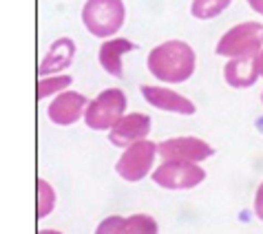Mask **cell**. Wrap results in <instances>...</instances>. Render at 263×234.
Returning <instances> with one entry per match:
<instances>
[{
    "instance_id": "6",
    "label": "cell",
    "mask_w": 263,
    "mask_h": 234,
    "mask_svg": "<svg viewBox=\"0 0 263 234\" xmlns=\"http://www.w3.org/2000/svg\"><path fill=\"white\" fill-rule=\"evenodd\" d=\"M151 177L164 190H193L206 179V170L195 162L168 159L153 170Z\"/></svg>"
},
{
    "instance_id": "4",
    "label": "cell",
    "mask_w": 263,
    "mask_h": 234,
    "mask_svg": "<svg viewBox=\"0 0 263 234\" xmlns=\"http://www.w3.org/2000/svg\"><path fill=\"white\" fill-rule=\"evenodd\" d=\"M126 93L122 89H104L89 102L84 113V124L91 130H111L126 115Z\"/></svg>"
},
{
    "instance_id": "14",
    "label": "cell",
    "mask_w": 263,
    "mask_h": 234,
    "mask_svg": "<svg viewBox=\"0 0 263 234\" xmlns=\"http://www.w3.org/2000/svg\"><path fill=\"white\" fill-rule=\"evenodd\" d=\"M261 77L257 57H235L223 67V80L232 89H250Z\"/></svg>"
},
{
    "instance_id": "3",
    "label": "cell",
    "mask_w": 263,
    "mask_h": 234,
    "mask_svg": "<svg viewBox=\"0 0 263 234\" xmlns=\"http://www.w3.org/2000/svg\"><path fill=\"white\" fill-rule=\"evenodd\" d=\"M261 49H263V25L248 20V23H239L232 29H228L219 38L215 53L226 57V60H235V57H257Z\"/></svg>"
},
{
    "instance_id": "21",
    "label": "cell",
    "mask_w": 263,
    "mask_h": 234,
    "mask_svg": "<svg viewBox=\"0 0 263 234\" xmlns=\"http://www.w3.org/2000/svg\"><path fill=\"white\" fill-rule=\"evenodd\" d=\"M38 234H62V232H58V230H40Z\"/></svg>"
},
{
    "instance_id": "9",
    "label": "cell",
    "mask_w": 263,
    "mask_h": 234,
    "mask_svg": "<svg viewBox=\"0 0 263 234\" xmlns=\"http://www.w3.org/2000/svg\"><path fill=\"white\" fill-rule=\"evenodd\" d=\"M86 106H89V102H86V98L82 93L64 91L51 100L47 115H49L51 122L58 124V126H73L76 122L84 120Z\"/></svg>"
},
{
    "instance_id": "7",
    "label": "cell",
    "mask_w": 263,
    "mask_h": 234,
    "mask_svg": "<svg viewBox=\"0 0 263 234\" xmlns=\"http://www.w3.org/2000/svg\"><path fill=\"white\" fill-rule=\"evenodd\" d=\"M157 155L162 157V162H168V159H181V162L201 164L215 155V148L208 142L199 140V137L184 135V137H171V140L159 142Z\"/></svg>"
},
{
    "instance_id": "5",
    "label": "cell",
    "mask_w": 263,
    "mask_h": 234,
    "mask_svg": "<svg viewBox=\"0 0 263 234\" xmlns=\"http://www.w3.org/2000/svg\"><path fill=\"white\" fill-rule=\"evenodd\" d=\"M155 157H157V144L151 140H142L128 146V148H124L118 164H115V172L128 184H137V181L153 174Z\"/></svg>"
},
{
    "instance_id": "10",
    "label": "cell",
    "mask_w": 263,
    "mask_h": 234,
    "mask_svg": "<svg viewBox=\"0 0 263 234\" xmlns=\"http://www.w3.org/2000/svg\"><path fill=\"white\" fill-rule=\"evenodd\" d=\"M151 117L146 113H126L108 130V142L118 148H128V146L146 140V135L151 133Z\"/></svg>"
},
{
    "instance_id": "2",
    "label": "cell",
    "mask_w": 263,
    "mask_h": 234,
    "mask_svg": "<svg viewBox=\"0 0 263 234\" xmlns=\"http://www.w3.org/2000/svg\"><path fill=\"white\" fill-rule=\"evenodd\" d=\"M126 20L124 0H86L82 7V23L96 38H113Z\"/></svg>"
},
{
    "instance_id": "17",
    "label": "cell",
    "mask_w": 263,
    "mask_h": 234,
    "mask_svg": "<svg viewBox=\"0 0 263 234\" xmlns=\"http://www.w3.org/2000/svg\"><path fill=\"white\" fill-rule=\"evenodd\" d=\"M35 186H38L35 188V197H38V219H45L55 208V190L47 179H42V177H38Z\"/></svg>"
},
{
    "instance_id": "20",
    "label": "cell",
    "mask_w": 263,
    "mask_h": 234,
    "mask_svg": "<svg viewBox=\"0 0 263 234\" xmlns=\"http://www.w3.org/2000/svg\"><path fill=\"white\" fill-rule=\"evenodd\" d=\"M257 64H259V73H261V77H263V49H261V53L257 55Z\"/></svg>"
},
{
    "instance_id": "1",
    "label": "cell",
    "mask_w": 263,
    "mask_h": 234,
    "mask_svg": "<svg viewBox=\"0 0 263 234\" xmlns=\"http://www.w3.org/2000/svg\"><path fill=\"white\" fill-rule=\"evenodd\" d=\"M146 64L157 82L181 84L193 77L197 69V53L184 40H166L151 49Z\"/></svg>"
},
{
    "instance_id": "8",
    "label": "cell",
    "mask_w": 263,
    "mask_h": 234,
    "mask_svg": "<svg viewBox=\"0 0 263 234\" xmlns=\"http://www.w3.org/2000/svg\"><path fill=\"white\" fill-rule=\"evenodd\" d=\"M140 93L146 100V104H151L153 108H157V111L175 113V115H195V111H197V106L186 98V95L168 89V86L142 84Z\"/></svg>"
},
{
    "instance_id": "16",
    "label": "cell",
    "mask_w": 263,
    "mask_h": 234,
    "mask_svg": "<svg viewBox=\"0 0 263 234\" xmlns=\"http://www.w3.org/2000/svg\"><path fill=\"white\" fill-rule=\"evenodd\" d=\"M73 82L71 75H47L38 80V100H47L49 95H60L64 91H69V86Z\"/></svg>"
},
{
    "instance_id": "22",
    "label": "cell",
    "mask_w": 263,
    "mask_h": 234,
    "mask_svg": "<svg viewBox=\"0 0 263 234\" xmlns=\"http://www.w3.org/2000/svg\"><path fill=\"white\" fill-rule=\"evenodd\" d=\"M261 104H263V93H261Z\"/></svg>"
},
{
    "instance_id": "13",
    "label": "cell",
    "mask_w": 263,
    "mask_h": 234,
    "mask_svg": "<svg viewBox=\"0 0 263 234\" xmlns=\"http://www.w3.org/2000/svg\"><path fill=\"white\" fill-rule=\"evenodd\" d=\"M135 49H137L135 42H130L126 38H108V40L102 42V47L98 51V62L108 75L124 80L122 57L126 53H130V51H135Z\"/></svg>"
},
{
    "instance_id": "18",
    "label": "cell",
    "mask_w": 263,
    "mask_h": 234,
    "mask_svg": "<svg viewBox=\"0 0 263 234\" xmlns=\"http://www.w3.org/2000/svg\"><path fill=\"white\" fill-rule=\"evenodd\" d=\"M254 215H257V219L263 221V181L257 188V194H254Z\"/></svg>"
},
{
    "instance_id": "15",
    "label": "cell",
    "mask_w": 263,
    "mask_h": 234,
    "mask_svg": "<svg viewBox=\"0 0 263 234\" xmlns=\"http://www.w3.org/2000/svg\"><path fill=\"white\" fill-rule=\"evenodd\" d=\"M232 5V0H193L191 16L197 20H210L217 18Z\"/></svg>"
},
{
    "instance_id": "11",
    "label": "cell",
    "mask_w": 263,
    "mask_h": 234,
    "mask_svg": "<svg viewBox=\"0 0 263 234\" xmlns=\"http://www.w3.org/2000/svg\"><path fill=\"white\" fill-rule=\"evenodd\" d=\"M96 234H159V225L151 215H111L102 219L96 228Z\"/></svg>"
},
{
    "instance_id": "12",
    "label": "cell",
    "mask_w": 263,
    "mask_h": 234,
    "mask_svg": "<svg viewBox=\"0 0 263 234\" xmlns=\"http://www.w3.org/2000/svg\"><path fill=\"white\" fill-rule=\"evenodd\" d=\"M76 42L73 38H58L51 42V47L47 49L45 57H42L40 67H38V75L47 77V75H60V71L69 69L76 57Z\"/></svg>"
},
{
    "instance_id": "19",
    "label": "cell",
    "mask_w": 263,
    "mask_h": 234,
    "mask_svg": "<svg viewBox=\"0 0 263 234\" xmlns=\"http://www.w3.org/2000/svg\"><path fill=\"white\" fill-rule=\"evenodd\" d=\"M248 5H250L252 11H257L259 16H263V0H246Z\"/></svg>"
}]
</instances>
